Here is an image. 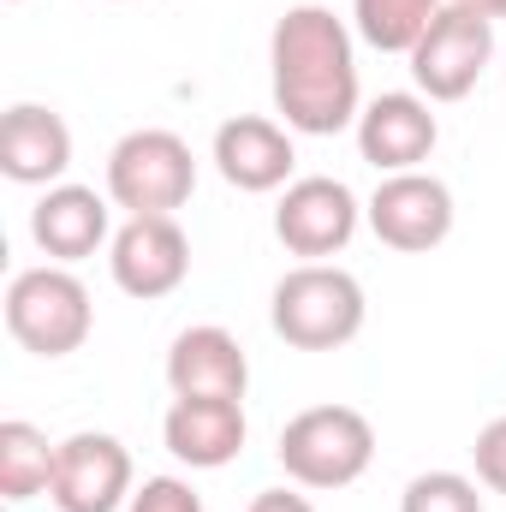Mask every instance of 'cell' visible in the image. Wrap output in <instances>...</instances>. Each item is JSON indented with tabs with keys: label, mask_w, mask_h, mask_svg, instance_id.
Here are the masks:
<instances>
[{
	"label": "cell",
	"mask_w": 506,
	"mask_h": 512,
	"mask_svg": "<svg viewBox=\"0 0 506 512\" xmlns=\"http://www.w3.org/2000/svg\"><path fill=\"white\" fill-rule=\"evenodd\" d=\"M268 72H274V108L292 131L328 137L352 126L358 114V60L352 30L328 6H292L280 12L268 36Z\"/></svg>",
	"instance_id": "cell-1"
},
{
	"label": "cell",
	"mask_w": 506,
	"mask_h": 512,
	"mask_svg": "<svg viewBox=\"0 0 506 512\" xmlns=\"http://www.w3.org/2000/svg\"><path fill=\"white\" fill-rule=\"evenodd\" d=\"M274 334L292 352H334L364 328V286L334 262H298L274 286Z\"/></svg>",
	"instance_id": "cell-2"
},
{
	"label": "cell",
	"mask_w": 506,
	"mask_h": 512,
	"mask_svg": "<svg viewBox=\"0 0 506 512\" xmlns=\"http://www.w3.org/2000/svg\"><path fill=\"white\" fill-rule=\"evenodd\" d=\"M280 465L298 489H346L376 459V429L358 405H310L280 429Z\"/></svg>",
	"instance_id": "cell-3"
},
{
	"label": "cell",
	"mask_w": 506,
	"mask_h": 512,
	"mask_svg": "<svg viewBox=\"0 0 506 512\" xmlns=\"http://www.w3.org/2000/svg\"><path fill=\"white\" fill-rule=\"evenodd\" d=\"M197 191V161L191 143L167 126L126 131L108 155V197L131 215H173Z\"/></svg>",
	"instance_id": "cell-4"
},
{
	"label": "cell",
	"mask_w": 506,
	"mask_h": 512,
	"mask_svg": "<svg viewBox=\"0 0 506 512\" xmlns=\"http://www.w3.org/2000/svg\"><path fill=\"white\" fill-rule=\"evenodd\" d=\"M90 292L72 268H24L12 286H6V328L24 352L36 358H66L90 340Z\"/></svg>",
	"instance_id": "cell-5"
},
{
	"label": "cell",
	"mask_w": 506,
	"mask_h": 512,
	"mask_svg": "<svg viewBox=\"0 0 506 512\" xmlns=\"http://www.w3.org/2000/svg\"><path fill=\"white\" fill-rule=\"evenodd\" d=\"M495 60V18H483L477 6H441L429 18V30L411 48V78L429 102H459L477 90L483 66Z\"/></svg>",
	"instance_id": "cell-6"
},
{
	"label": "cell",
	"mask_w": 506,
	"mask_h": 512,
	"mask_svg": "<svg viewBox=\"0 0 506 512\" xmlns=\"http://www.w3.org/2000/svg\"><path fill=\"white\" fill-rule=\"evenodd\" d=\"M60 512H120L131 501V453L102 435L78 429L54 447V483H48Z\"/></svg>",
	"instance_id": "cell-7"
},
{
	"label": "cell",
	"mask_w": 506,
	"mask_h": 512,
	"mask_svg": "<svg viewBox=\"0 0 506 512\" xmlns=\"http://www.w3.org/2000/svg\"><path fill=\"white\" fill-rule=\"evenodd\" d=\"M370 227L387 251H435L453 233V191L435 173H387L370 197Z\"/></svg>",
	"instance_id": "cell-8"
},
{
	"label": "cell",
	"mask_w": 506,
	"mask_h": 512,
	"mask_svg": "<svg viewBox=\"0 0 506 512\" xmlns=\"http://www.w3.org/2000/svg\"><path fill=\"white\" fill-rule=\"evenodd\" d=\"M274 233L280 245L304 262H322V256L346 251L352 233H358V197L328 179V173H310V179H292L280 209H274Z\"/></svg>",
	"instance_id": "cell-9"
},
{
	"label": "cell",
	"mask_w": 506,
	"mask_h": 512,
	"mask_svg": "<svg viewBox=\"0 0 506 512\" xmlns=\"http://www.w3.org/2000/svg\"><path fill=\"white\" fill-rule=\"evenodd\" d=\"M114 280L131 298H167L191 274V239L173 215H131L114 233Z\"/></svg>",
	"instance_id": "cell-10"
},
{
	"label": "cell",
	"mask_w": 506,
	"mask_h": 512,
	"mask_svg": "<svg viewBox=\"0 0 506 512\" xmlns=\"http://www.w3.org/2000/svg\"><path fill=\"white\" fill-rule=\"evenodd\" d=\"M167 387H173V399H245V387H251V358H245V346H239L227 328H215V322L185 328V334L173 340V352H167Z\"/></svg>",
	"instance_id": "cell-11"
},
{
	"label": "cell",
	"mask_w": 506,
	"mask_h": 512,
	"mask_svg": "<svg viewBox=\"0 0 506 512\" xmlns=\"http://www.w3.org/2000/svg\"><path fill=\"white\" fill-rule=\"evenodd\" d=\"M435 143H441V126H435L423 96L393 90V96H376L358 114V149L381 173H417V161H429Z\"/></svg>",
	"instance_id": "cell-12"
},
{
	"label": "cell",
	"mask_w": 506,
	"mask_h": 512,
	"mask_svg": "<svg viewBox=\"0 0 506 512\" xmlns=\"http://www.w3.org/2000/svg\"><path fill=\"white\" fill-rule=\"evenodd\" d=\"M72 167V131L54 108L12 102L0 114V173L12 185H48Z\"/></svg>",
	"instance_id": "cell-13"
},
{
	"label": "cell",
	"mask_w": 506,
	"mask_h": 512,
	"mask_svg": "<svg viewBox=\"0 0 506 512\" xmlns=\"http://www.w3.org/2000/svg\"><path fill=\"white\" fill-rule=\"evenodd\" d=\"M161 435H167V453L185 459L191 471H221L245 447V405L239 399H173Z\"/></svg>",
	"instance_id": "cell-14"
},
{
	"label": "cell",
	"mask_w": 506,
	"mask_h": 512,
	"mask_svg": "<svg viewBox=\"0 0 506 512\" xmlns=\"http://www.w3.org/2000/svg\"><path fill=\"white\" fill-rule=\"evenodd\" d=\"M292 161L298 155H292L286 126H274L262 114H239V120H227V126L215 131V167L239 191H280L286 173H292Z\"/></svg>",
	"instance_id": "cell-15"
},
{
	"label": "cell",
	"mask_w": 506,
	"mask_h": 512,
	"mask_svg": "<svg viewBox=\"0 0 506 512\" xmlns=\"http://www.w3.org/2000/svg\"><path fill=\"white\" fill-rule=\"evenodd\" d=\"M30 239L54 262H78L108 239V203L90 185H54L36 209H30Z\"/></svg>",
	"instance_id": "cell-16"
},
{
	"label": "cell",
	"mask_w": 506,
	"mask_h": 512,
	"mask_svg": "<svg viewBox=\"0 0 506 512\" xmlns=\"http://www.w3.org/2000/svg\"><path fill=\"white\" fill-rule=\"evenodd\" d=\"M54 483V447L30 423H0V501H30Z\"/></svg>",
	"instance_id": "cell-17"
},
{
	"label": "cell",
	"mask_w": 506,
	"mask_h": 512,
	"mask_svg": "<svg viewBox=\"0 0 506 512\" xmlns=\"http://www.w3.org/2000/svg\"><path fill=\"white\" fill-rule=\"evenodd\" d=\"M441 0H358V36L381 54H411Z\"/></svg>",
	"instance_id": "cell-18"
},
{
	"label": "cell",
	"mask_w": 506,
	"mask_h": 512,
	"mask_svg": "<svg viewBox=\"0 0 506 512\" xmlns=\"http://www.w3.org/2000/svg\"><path fill=\"white\" fill-rule=\"evenodd\" d=\"M399 512H483V495H477V483L459 477V471H423V477L405 483Z\"/></svg>",
	"instance_id": "cell-19"
},
{
	"label": "cell",
	"mask_w": 506,
	"mask_h": 512,
	"mask_svg": "<svg viewBox=\"0 0 506 512\" xmlns=\"http://www.w3.org/2000/svg\"><path fill=\"white\" fill-rule=\"evenodd\" d=\"M131 512H203V495L179 477H149L137 495H131Z\"/></svg>",
	"instance_id": "cell-20"
},
{
	"label": "cell",
	"mask_w": 506,
	"mask_h": 512,
	"mask_svg": "<svg viewBox=\"0 0 506 512\" xmlns=\"http://www.w3.org/2000/svg\"><path fill=\"white\" fill-rule=\"evenodd\" d=\"M471 459H477V477H483L495 495H506V417H495V423H483V429H477Z\"/></svg>",
	"instance_id": "cell-21"
},
{
	"label": "cell",
	"mask_w": 506,
	"mask_h": 512,
	"mask_svg": "<svg viewBox=\"0 0 506 512\" xmlns=\"http://www.w3.org/2000/svg\"><path fill=\"white\" fill-rule=\"evenodd\" d=\"M245 512H316V507H310L298 489H262V495H256Z\"/></svg>",
	"instance_id": "cell-22"
},
{
	"label": "cell",
	"mask_w": 506,
	"mask_h": 512,
	"mask_svg": "<svg viewBox=\"0 0 506 512\" xmlns=\"http://www.w3.org/2000/svg\"><path fill=\"white\" fill-rule=\"evenodd\" d=\"M459 6H477L483 18H506V0H459Z\"/></svg>",
	"instance_id": "cell-23"
}]
</instances>
